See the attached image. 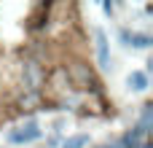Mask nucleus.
I'll list each match as a JSON object with an SVG mask.
<instances>
[{
    "label": "nucleus",
    "mask_w": 153,
    "mask_h": 148,
    "mask_svg": "<svg viewBox=\"0 0 153 148\" xmlns=\"http://www.w3.org/2000/svg\"><path fill=\"white\" fill-rule=\"evenodd\" d=\"M86 143H89L86 135H73V138H67V140L62 143V148H83Z\"/></svg>",
    "instance_id": "nucleus-9"
},
{
    "label": "nucleus",
    "mask_w": 153,
    "mask_h": 148,
    "mask_svg": "<svg viewBox=\"0 0 153 148\" xmlns=\"http://www.w3.org/2000/svg\"><path fill=\"white\" fill-rule=\"evenodd\" d=\"M94 38H97V59H100V67H102V70H108V67H110V49H108V35H105L102 30H97V32H94Z\"/></svg>",
    "instance_id": "nucleus-3"
},
{
    "label": "nucleus",
    "mask_w": 153,
    "mask_h": 148,
    "mask_svg": "<svg viewBox=\"0 0 153 148\" xmlns=\"http://www.w3.org/2000/svg\"><path fill=\"white\" fill-rule=\"evenodd\" d=\"M22 75H24V86L30 89V92H40V86H43V81H46V73H43V67L35 62V59H27L24 65H22Z\"/></svg>",
    "instance_id": "nucleus-1"
},
{
    "label": "nucleus",
    "mask_w": 153,
    "mask_h": 148,
    "mask_svg": "<svg viewBox=\"0 0 153 148\" xmlns=\"http://www.w3.org/2000/svg\"><path fill=\"white\" fill-rule=\"evenodd\" d=\"M38 102V94L32 92V94H27V97H22V108H27V105H35Z\"/></svg>",
    "instance_id": "nucleus-10"
},
{
    "label": "nucleus",
    "mask_w": 153,
    "mask_h": 148,
    "mask_svg": "<svg viewBox=\"0 0 153 148\" xmlns=\"http://www.w3.org/2000/svg\"><path fill=\"white\" fill-rule=\"evenodd\" d=\"M121 40L126 46H134V49H148L153 43L151 35H143V32H129V30H121Z\"/></svg>",
    "instance_id": "nucleus-4"
},
{
    "label": "nucleus",
    "mask_w": 153,
    "mask_h": 148,
    "mask_svg": "<svg viewBox=\"0 0 153 148\" xmlns=\"http://www.w3.org/2000/svg\"><path fill=\"white\" fill-rule=\"evenodd\" d=\"M70 75H73V81H78V84H91V70H89L83 62H73V65H70Z\"/></svg>",
    "instance_id": "nucleus-5"
},
{
    "label": "nucleus",
    "mask_w": 153,
    "mask_h": 148,
    "mask_svg": "<svg viewBox=\"0 0 153 148\" xmlns=\"http://www.w3.org/2000/svg\"><path fill=\"white\" fill-rule=\"evenodd\" d=\"M100 148H121L118 143H110V146H100Z\"/></svg>",
    "instance_id": "nucleus-11"
},
{
    "label": "nucleus",
    "mask_w": 153,
    "mask_h": 148,
    "mask_svg": "<svg viewBox=\"0 0 153 148\" xmlns=\"http://www.w3.org/2000/svg\"><path fill=\"white\" fill-rule=\"evenodd\" d=\"M121 148H145V146H143V132H140V129L126 132L124 140H121Z\"/></svg>",
    "instance_id": "nucleus-6"
},
{
    "label": "nucleus",
    "mask_w": 153,
    "mask_h": 148,
    "mask_svg": "<svg viewBox=\"0 0 153 148\" xmlns=\"http://www.w3.org/2000/svg\"><path fill=\"white\" fill-rule=\"evenodd\" d=\"M129 86H132L134 92H145V89H148V75H145L143 70H134V73L129 75Z\"/></svg>",
    "instance_id": "nucleus-7"
},
{
    "label": "nucleus",
    "mask_w": 153,
    "mask_h": 148,
    "mask_svg": "<svg viewBox=\"0 0 153 148\" xmlns=\"http://www.w3.org/2000/svg\"><path fill=\"white\" fill-rule=\"evenodd\" d=\"M38 138H40V127H38L35 121H27L24 127L13 129V132L8 135L11 143H32V140H38Z\"/></svg>",
    "instance_id": "nucleus-2"
},
{
    "label": "nucleus",
    "mask_w": 153,
    "mask_h": 148,
    "mask_svg": "<svg viewBox=\"0 0 153 148\" xmlns=\"http://www.w3.org/2000/svg\"><path fill=\"white\" fill-rule=\"evenodd\" d=\"M151 127H153V105H145V108H143L140 127H137V129H140L143 135H148V132H151Z\"/></svg>",
    "instance_id": "nucleus-8"
}]
</instances>
